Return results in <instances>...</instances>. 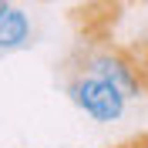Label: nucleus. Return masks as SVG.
<instances>
[{
	"label": "nucleus",
	"instance_id": "6",
	"mask_svg": "<svg viewBox=\"0 0 148 148\" xmlns=\"http://www.w3.org/2000/svg\"><path fill=\"white\" fill-rule=\"evenodd\" d=\"M7 10H10V0H0V17H3Z\"/></svg>",
	"mask_w": 148,
	"mask_h": 148
},
{
	"label": "nucleus",
	"instance_id": "8",
	"mask_svg": "<svg viewBox=\"0 0 148 148\" xmlns=\"http://www.w3.org/2000/svg\"><path fill=\"white\" fill-rule=\"evenodd\" d=\"M114 148H131V145H128V141H125V145H114Z\"/></svg>",
	"mask_w": 148,
	"mask_h": 148
},
{
	"label": "nucleus",
	"instance_id": "4",
	"mask_svg": "<svg viewBox=\"0 0 148 148\" xmlns=\"http://www.w3.org/2000/svg\"><path fill=\"white\" fill-rule=\"evenodd\" d=\"M128 145H131V148H148V131H138V135H135Z\"/></svg>",
	"mask_w": 148,
	"mask_h": 148
},
{
	"label": "nucleus",
	"instance_id": "2",
	"mask_svg": "<svg viewBox=\"0 0 148 148\" xmlns=\"http://www.w3.org/2000/svg\"><path fill=\"white\" fill-rule=\"evenodd\" d=\"M121 14H125L121 0H84L67 14V20H71L77 40H84V44H111L114 30L121 24Z\"/></svg>",
	"mask_w": 148,
	"mask_h": 148
},
{
	"label": "nucleus",
	"instance_id": "9",
	"mask_svg": "<svg viewBox=\"0 0 148 148\" xmlns=\"http://www.w3.org/2000/svg\"><path fill=\"white\" fill-rule=\"evenodd\" d=\"M145 94H148V81H145Z\"/></svg>",
	"mask_w": 148,
	"mask_h": 148
},
{
	"label": "nucleus",
	"instance_id": "5",
	"mask_svg": "<svg viewBox=\"0 0 148 148\" xmlns=\"http://www.w3.org/2000/svg\"><path fill=\"white\" fill-rule=\"evenodd\" d=\"M138 51V57H141V74H145V81H148V44L145 47H135Z\"/></svg>",
	"mask_w": 148,
	"mask_h": 148
},
{
	"label": "nucleus",
	"instance_id": "7",
	"mask_svg": "<svg viewBox=\"0 0 148 148\" xmlns=\"http://www.w3.org/2000/svg\"><path fill=\"white\" fill-rule=\"evenodd\" d=\"M121 3H125V7H131V3H148V0H121Z\"/></svg>",
	"mask_w": 148,
	"mask_h": 148
},
{
	"label": "nucleus",
	"instance_id": "3",
	"mask_svg": "<svg viewBox=\"0 0 148 148\" xmlns=\"http://www.w3.org/2000/svg\"><path fill=\"white\" fill-rule=\"evenodd\" d=\"M30 40V20L24 10L10 7L3 17H0V51H17Z\"/></svg>",
	"mask_w": 148,
	"mask_h": 148
},
{
	"label": "nucleus",
	"instance_id": "1",
	"mask_svg": "<svg viewBox=\"0 0 148 148\" xmlns=\"http://www.w3.org/2000/svg\"><path fill=\"white\" fill-rule=\"evenodd\" d=\"M64 91L77 108L88 114V118L101 121H118L125 114V104H128V94L121 91L118 84L104 81L91 71H74V67H64Z\"/></svg>",
	"mask_w": 148,
	"mask_h": 148
}]
</instances>
